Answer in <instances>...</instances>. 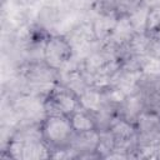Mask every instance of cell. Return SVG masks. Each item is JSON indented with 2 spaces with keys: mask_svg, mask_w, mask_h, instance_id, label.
<instances>
[{
  "mask_svg": "<svg viewBox=\"0 0 160 160\" xmlns=\"http://www.w3.org/2000/svg\"><path fill=\"white\" fill-rule=\"evenodd\" d=\"M10 108L16 128L28 124H40L46 116L44 99L30 94L20 92L11 101Z\"/></svg>",
  "mask_w": 160,
  "mask_h": 160,
  "instance_id": "1",
  "label": "cell"
},
{
  "mask_svg": "<svg viewBox=\"0 0 160 160\" xmlns=\"http://www.w3.org/2000/svg\"><path fill=\"white\" fill-rule=\"evenodd\" d=\"M74 131H88L96 129L94 116L90 111L85 110L80 105L74 110V112L69 116Z\"/></svg>",
  "mask_w": 160,
  "mask_h": 160,
  "instance_id": "14",
  "label": "cell"
},
{
  "mask_svg": "<svg viewBox=\"0 0 160 160\" xmlns=\"http://www.w3.org/2000/svg\"><path fill=\"white\" fill-rule=\"evenodd\" d=\"M46 115H66L70 116L79 106L78 95L65 85L56 82L51 91L44 99Z\"/></svg>",
  "mask_w": 160,
  "mask_h": 160,
  "instance_id": "4",
  "label": "cell"
},
{
  "mask_svg": "<svg viewBox=\"0 0 160 160\" xmlns=\"http://www.w3.org/2000/svg\"><path fill=\"white\" fill-rule=\"evenodd\" d=\"M98 144L99 131L94 129L88 131H74L68 148L76 154V159H100L96 154Z\"/></svg>",
  "mask_w": 160,
  "mask_h": 160,
  "instance_id": "8",
  "label": "cell"
},
{
  "mask_svg": "<svg viewBox=\"0 0 160 160\" xmlns=\"http://www.w3.org/2000/svg\"><path fill=\"white\" fill-rule=\"evenodd\" d=\"M72 56L74 51L68 39L61 34H51L44 48V61L60 71L71 61Z\"/></svg>",
  "mask_w": 160,
  "mask_h": 160,
  "instance_id": "5",
  "label": "cell"
},
{
  "mask_svg": "<svg viewBox=\"0 0 160 160\" xmlns=\"http://www.w3.org/2000/svg\"><path fill=\"white\" fill-rule=\"evenodd\" d=\"M150 36H152V38H154L155 40H158V41L160 42V28H159V29H158V30H156V31H155L154 34H151Z\"/></svg>",
  "mask_w": 160,
  "mask_h": 160,
  "instance_id": "20",
  "label": "cell"
},
{
  "mask_svg": "<svg viewBox=\"0 0 160 160\" xmlns=\"http://www.w3.org/2000/svg\"><path fill=\"white\" fill-rule=\"evenodd\" d=\"M9 158L16 160H41L51 158V149L44 140L15 141L9 140L6 145Z\"/></svg>",
  "mask_w": 160,
  "mask_h": 160,
  "instance_id": "7",
  "label": "cell"
},
{
  "mask_svg": "<svg viewBox=\"0 0 160 160\" xmlns=\"http://www.w3.org/2000/svg\"><path fill=\"white\" fill-rule=\"evenodd\" d=\"M119 14L115 11H98L91 19L92 29L96 39L100 42H106L118 22Z\"/></svg>",
  "mask_w": 160,
  "mask_h": 160,
  "instance_id": "11",
  "label": "cell"
},
{
  "mask_svg": "<svg viewBox=\"0 0 160 160\" xmlns=\"http://www.w3.org/2000/svg\"><path fill=\"white\" fill-rule=\"evenodd\" d=\"M160 28V8L149 9L146 19V34L151 35Z\"/></svg>",
  "mask_w": 160,
  "mask_h": 160,
  "instance_id": "18",
  "label": "cell"
},
{
  "mask_svg": "<svg viewBox=\"0 0 160 160\" xmlns=\"http://www.w3.org/2000/svg\"><path fill=\"white\" fill-rule=\"evenodd\" d=\"M64 36L72 48L74 58L80 61L101 45L95 36L91 20H82L75 24L64 34Z\"/></svg>",
  "mask_w": 160,
  "mask_h": 160,
  "instance_id": "2",
  "label": "cell"
},
{
  "mask_svg": "<svg viewBox=\"0 0 160 160\" xmlns=\"http://www.w3.org/2000/svg\"><path fill=\"white\" fill-rule=\"evenodd\" d=\"M144 110H146L144 100L136 92V94L126 95V98L119 105V108L116 110V115L136 125V121Z\"/></svg>",
  "mask_w": 160,
  "mask_h": 160,
  "instance_id": "12",
  "label": "cell"
},
{
  "mask_svg": "<svg viewBox=\"0 0 160 160\" xmlns=\"http://www.w3.org/2000/svg\"><path fill=\"white\" fill-rule=\"evenodd\" d=\"M135 30L129 20L128 15H119L118 22L115 25V29L110 36V39L106 42L102 44H108L111 48H114L120 56V52L126 48V45L129 44V41L132 39V36L135 35Z\"/></svg>",
  "mask_w": 160,
  "mask_h": 160,
  "instance_id": "10",
  "label": "cell"
},
{
  "mask_svg": "<svg viewBox=\"0 0 160 160\" xmlns=\"http://www.w3.org/2000/svg\"><path fill=\"white\" fill-rule=\"evenodd\" d=\"M138 94L144 100L148 110H160V76L141 74L138 84Z\"/></svg>",
  "mask_w": 160,
  "mask_h": 160,
  "instance_id": "9",
  "label": "cell"
},
{
  "mask_svg": "<svg viewBox=\"0 0 160 160\" xmlns=\"http://www.w3.org/2000/svg\"><path fill=\"white\" fill-rule=\"evenodd\" d=\"M159 58H160V54H159Z\"/></svg>",
  "mask_w": 160,
  "mask_h": 160,
  "instance_id": "21",
  "label": "cell"
},
{
  "mask_svg": "<svg viewBox=\"0 0 160 160\" xmlns=\"http://www.w3.org/2000/svg\"><path fill=\"white\" fill-rule=\"evenodd\" d=\"M144 5H146L149 9L152 8H160V0H141Z\"/></svg>",
  "mask_w": 160,
  "mask_h": 160,
  "instance_id": "19",
  "label": "cell"
},
{
  "mask_svg": "<svg viewBox=\"0 0 160 160\" xmlns=\"http://www.w3.org/2000/svg\"><path fill=\"white\" fill-rule=\"evenodd\" d=\"M78 99H79V105L81 108H84L85 110L90 111V112L99 111L104 105L101 90H99L96 88H92V86L86 88L78 96Z\"/></svg>",
  "mask_w": 160,
  "mask_h": 160,
  "instance_id": "13",
  "label": "cell"
},
{
  "mask_svg": "<svg viewBox=\"0 0 160 160\" xmlns=\"http://www.w3.org/2000/svg\"><path fill=\"white\" fill-rule=\"evenodd\" d=\"M140 71L145 75L160 76V58L156 55L140 56Z\"/></svg>",
  "mask_w": 160,
  "mask_h": 160,
  "instance_id": "17",
  "label": "cell"
},
{
  "mask_svg": "<svg viewBox=\"0 0 160 160\" xmlns=\"http://www.w3.org/2000/svg\"><path fill=\"white\" fill-rule=\"evenodd\" d=\"M138 148L160 146V112L144 110L136 121Z\"/></svg>",
  "mask_w": 160,
  "mask_h": 160,
  "instance_id": "6",
  "label": "cell"
},
{
  "mask_svg": "<svg viewBox=\"0 0 160 160\" xmlns=\"http://www.w3.org/2000/svg\"><path fill=\"white\" fill-rule=\"evenodd\" d=\"M116 148V140L112 135V132L106 129L99 131V144L96 148V154L100 159H108V156L115 150Z\"/></svg>",
  "mask_w": 160,
  "mask_h": 160,
  "instance_id": "15",
  "label": "cell"
},
{
  "mask_svg": "<svg viewBox=\"0 0 160 160\" xmlns=\"http://www.w3.org/2000/svg\"><path fill=\"white\" fill-rule=\"evenodd\" d=\"M44 141L51 150L68 146L74 129L70 118L66 115H46L41 121Z\"/></svg>",
  "mask_w": 160,
  "mask_h": 160,
  "instance_id": "3",
  "label": "cell"
},
{
  "mask_svg": "<svg viewBox=\"0 0 160 160\" xmlns=\"http://www.w3.org/2000/svg\"><path fill=\"white\" fill-rule=\"evenodd\" d=\"M148 12H149V8L146 5H144L142 2H140L128 16L129 20L135 30V32L141 34V32H146V19H148Z\"/></svg>",
  "mask_w": 160,
  "mask_h": 160,
  "instance_id": "16",
  "label": "cell"
}]
</instances>
